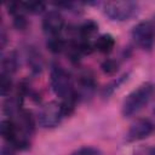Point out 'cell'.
Listing matches in <instances>:
<instances>
[{
  "mask_svg": "<svg viewBox=\"0 0 155 155\" xmlns=\"http://www.w3.org/2000/svg\"><path fill=\"white\" fill-rule=\"evenodd\" d=\"M131 35L139 48L150 51L155 44V24L151 21H142L132 28Z\"/></svg>",
  "mask_w": 155,
  "mask_h": 155,
  "instance_id": "cell-4",
  "label": "cell"
},
{
  "mask_svg": "<svg viewBox=\"0 0 155 155\" xmlns=\"http://www.w3.org/2000/svg\"><path fill=\"white\" fill-rule=\"evenodd\" d=\"M154 113H155V109H154Z\"/></svg>",
  "mask_w": 155,
  "mask_h": 155,
  "instance_id": "cell-21",
  "label": "cell"
},
{
  "mask_svg": "<svg viewBox=\"0 0 155 155\" xmlns=\"http://www.w3.org/2000/svg\"><path fill=\"white\" fill-rule=\"evenodd\" d=\"M98 29V25L96 22L93 21H86L84 22L78 29H76V33L79 34L80 39L81 40H88Z\"/></svg>",
  "mask_w": 155,
  "mask_h": 155,
  "instance_id": "cell-12",
  "label": "cell"
},
{
  "mask_svg": "<svg viewBox=\"0 0 155 155\" xmlns=\"http://www.w3.org/2000/svg\"><path fill=\"white\" fill-rule=\"evenodd\" d=\"M134 155H155V150H151L150 148H145V149L138 150Z\"/></svg>",
  "mask_w": 155,
  "mask_h": 155,
  "instance_id": "cell-20",
  "label": "cell"
},
{
  "mask_svg": "<svg viewBox=\"0 0 155 155\" xmlns=\"http://www.w3.org/2000/svg\"><path fill=\"white\" fill-rule=\"evenodd\" d=\"M139 6L134 1H108L103 5L104 15L114 22H126L138 13Z\"/></svg>",
  "mask_w": 155,
  "mask_h": 155,
  "instance_id": "cell-3",
  "label": "cell"
},
{
  "mask_svg": "<svg viewBox=\"0 0 155 155\" xmlns=\"http://www.w3.org/2000/svg\"><path fill=\"white\" fill-rule=\"evenodd\" d=\"M15 151H16V148L10 145V144H7V143L1 149V154L2 155H15Z\"/></svg>",
  "mask_w": 155,
  "mask_h": 155,
  "instance_id": "cell-19",
  "label": "cell"
},
{
  "mask_svg": "<svg viewBox=\"0 0 155 155\" xmlns=\"http://www.w3.org/2000/svg\"><path fill=\"white\" fill-rule=\"evenodd\" d=\"M25 54H27V63H28L30 70L35 74H39L44 68V61H42L40 52H38V50H35V47L30 46L27 48Z\"/></svg>",
  "mask_w": 155,
  "mask_h": 155,
  "instance_id": "cell-10",
  "label": "cell"
},
{
  "mask_svg": "<svg viewBox=\"0 0 155 155\" xmlns=\"http://www.w3.org/2000/svg\"><path fill=\"white\" fill-rule=\"evenodd\" d=\"M155 131V124L149 119H138L128 128L126 133L127 142H138L148 138Z\"/></svg>",
  "mask_w": 155,
  "mask_h": 155,
  "instance_id": "cell-6",
  "label": "cell"
},
{
  "mask_svg": "<svg viewBox=\"0 0 155 155\" xmlns=\"http://www.w3.org/2000/svg\"><path fill=\"white\" fill-rule=\"evenodd\" d=\"M18 68V57L15 51H10L1 57V74L11 76L16 73Z\"/></svg>",
  "mask_w": 155,
  "mask_h": 155,
  "instance_id": "cell-9",
  "label": "cell"
},
{
  "mask_svg": "<svg viewBox=\"0 0 155 155\" xmlns=\"http://www.w3.org/2000/svg\"><path fill=\"white\" fill-rule=\"evenodd\" d=\"M65 117L61 103L48 102L44 104L38 111V124L44 128H53L58 126L62 119Z\"/></svg>",
  "mask_w": 155,
  "mask_h": 155,
  "instance_id": "cell-5",
  "label": "cell"
},
{
  "mask_svg": "<svg viewBox=\"0 0 155 155\" xmlns=\"http://www.w3.org/2000/svg\"><path fill=\"white\" fill-rule=\"evenodd\" d=\"M127 79H128V74H124L122 76H120V78H117L116 80H114L111 84H109L108 86H105V88H104V91H103V96H104V97L110 96V94H111L115 90H117L119 86H120L121 84H124Z\"/></svg>",
  "mask_w": 155,
  "mask_h": 155,
  "instance_id": "cell-15",
  "label": "cell"
},
{
  "mask_svg": "<svg viewBox=\"0 0 155 155\" xmlns=\"http://www.w3.org/2000/svg\"><path fill=\"white\" fill-rule=\"evenodd\" d=\"M1 76V81H0V88H1V94L6 96L10 93L11 88H12V78L7 76V75H0Z\"/></svg>",
  "mask_w": 155,
  "mask_h": 155,
  "instance_id": "cell-16",
  "label": "cell"
},
{
  "mask_svg": "<svg viewBox=\"0 0 155 155\" xmlns=\"http://www.w3.org/2000/svg\"><path fill=\"white\" fill-rule=\"evenodd\" d=\"M114 46H115V39L110 34L99 35L96 39L94 44H93V47L98 52H101V53H109V52H111Z\"/></svg>",
  "mask_w": 155,
  "mask_h": 155,
  "instance_id": "cell-11",
  "label": "cell"
},
{
  "mask_svg": "<svg viewBox=\"0 0 155 155\" xmlns=\"http://www.w3.org/2000/svg\"><path fill=\"white\" fill-rule=\"evenodd\" d=\"M94 88H96L94 80L88 74H82L78 78L76 86H75V93H76L78 98L87 99L88 97H91L93 94Z\"/></svg>",
  "mask_w": 155,
  "mask_h": 155,
  "instance_id": "cell-8",
  "label": "cell"
},
{
  "mask_svg": "<svg viewBox=\"0 0 155 155\" xmlns=\"http://www.w3.org/2000/svg\"><path fill=\"white\" fill-rule=\"evenodd\" d=\"M47 47H48V50L51 52L59 53V52H62V51H64L67 48V44H65V41L62 38H59V36H52L47 41Z\"/></svg>",
  "mask_w": 155,
  "mask_h": 155,
  "instance_id": "cell-14",
  "label": "cell"
},
{
  "mask_svg": "<svg viewBox=\"0 0 155 155\" xmlns=\"http://www.w3.org/2000/svg\"><path fill=\"white\" fill-rule=\"evenodd\" d=\"M42 29L50 36H59L64 29V19L58 11H48L42 18Z\"/></svg>",
  "mask_w": 155,
  "mask_h": 155,
  "instance_id": "cell-7",
  "label": "cell"
},
{
  "mask_svg": "<svg viewBox=\"0 0 155 155\" xmlns=\"http://www.w3.org/2000/svg\"><path fill=\"white\" fill-rule=\"evenodd\" d=\"M155 96V84L144 82L139 85L136 90L126 96L121 105V113L125 117H130L139 113L144 107H147Z\"/></svg>",
  "mask_w": 155,
  "mask_h": 155,
  "instance_id": "cell-1",
  "label": "cell"
},
{
  "mask_svg": "<svg viewBox=\"0 0 155 155\" xmlns=\"http://www.w3.org/2000/svg\"><path fill=\"white\" fill-rule=\"evenodd\" d=\"M102 70L105 73V74H114L116 70H117V62L114 61V59H105L102 65H101Z\"/></svg>",
  "mask_w": 155,
  "mask_h": 155,
  "instance_id": "cell-18",
  "label": "cell"
},
{
  "mask_svg": "<svg viewBox=\"0 0 155 155\" xmlns=\"http://www.w3.org/2000/svg\"><path fill=\"white\" fill-rule=\"evenodd\" d=\"M50 81L53 93L61 98L63 103H75L78 97L75 93V85L71 80L69 73L59 65H53L51 68Z\"/></svg>",
  "mask_w": 155,
  "mask_h": 155,
  "instance_id": "cell-2",
  "label": "cell"
},
{
  "mask_svg": "<svg viewBox=\"0 0 155 155\" xmlns=\"http://www.w3.org/2000/svg\"><path fill=\"white\" fill-rule=\"evenodd\" d=\"M69 155H101V150L93 147H81Z\"/></svg>",
  "mask_w": 155,
  "mask_h": 155,
  "instance_id": "cell-17",
  "label": "cell"
},
{
  "mask_svg": "<svg viewBox=\"0 0 155 155\" xmlns=\"http://www.w3.org/2000/svg\"><path fill=\"white\" fill-rule=\"evenodd\" d=\"M21 4H22V7H23L24 12H29V13H33V15L41 13L46 8V4L41 2V1H24V2H21Z\"/></svg>",
  "mask_w": 155,
  "mask_h": 155,
  "instance_id": "cell-13",
  "label": "cell"
}]
</instances>
